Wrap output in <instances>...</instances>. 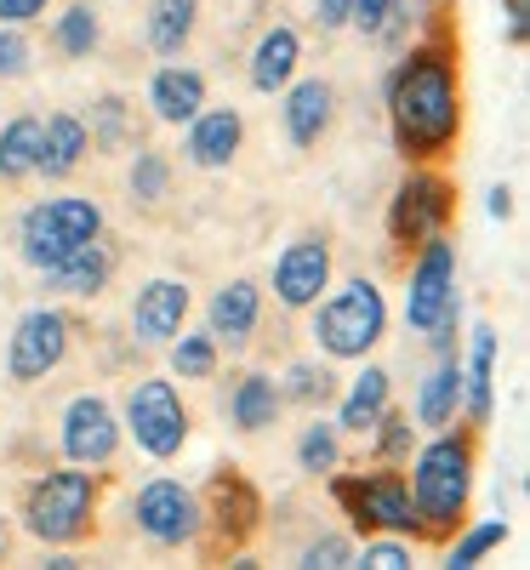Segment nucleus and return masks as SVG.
Instances as JSON below:
<instances>
[{
    "label": "nucleus",
    "instance_id": "f257e3e1",
    "mask_svg": "<svg viewBox=\"0 0 530 570\" xmlns=\"http://www.w3.org/2000/svg\"><path fill=\"white\" fill-rule=\"evenodd\" d=\"M445 7L422 40H405L389 75H382V109H389V137L411 160H445L462 137V58L457 35L445 29Z\"/></svg>",
    "mask_w": 530,
    "mask_h": 570
},
{
    "label": "nucleus",
    "instance_id": "f03ea898",
    "mask_svg": "<svg viewBox=\"0 0 530 570\" xmlns=\"http://www.w3.org/2000/svg\"><path fill=\"white\" fill-rule=\"evenodd\" d=\"M473 480H479V428L451 422V428H433L428 440H416L405 462V491H411V519H416L411 542L445 548L468 519Z\"/></svg>",
    "mask_w": 530,
    "mask_h": 570
},
{
    "label": "nucleus",
    "instance_id": "7ed1b4c3",
    "mask_svg": "<svg viewBox=\"0 0 530 570\" xmlns=\"http://www.w3.org/2000/svg\"><path fill=\"white\" fill-rule=\"evenodd\" d=\"M98 508H104V468L63 462L29 480L18 519L40 548H80L98 531Z\"/></svg>",
    "mask_w": 530,
    "mask_h": 570
},
{
    "label": "nucleus",
    "instance_id": "20e7f679",
    "mask_svg": "<svg viewBox=\"0 0 530 570\" xmlns=\"http://www.w3.org/2000/svg\"><path fill=\"white\" fill-rule=\"evenodd\" d=\"M308 337L325 360H365L389 337V297L376 279H343L325 285V297L308 308Z\"/></svg>",
    "mask_w": 530,
    "mask_h": 570
},
{
    "label": "nucleus",
    "instance_id": "39448f33",
    "mask_svg": "<svg viewBox=\"0 0 530 570\" xmlns=\"http://www.w3.org/2000/svg\"><path fill=\"white\" fill-rule=\"evenodd\" d=\"M457 217V183L440 171V160H411L405 177L394 183L389 212H382V228H389L394 252H416L422 240L445 234Z\"/></svg>",
    "mask_w": 530,
    "mask_h": 570
},
{
    "label": "nucleus",
    "instance_id": "423d86ee",
    "mask_svg": "<svg viewBox=\"0 0 530 570\" xmlns=\"http://www.w3.org/2000/svg\"><path fill=\"white\" fill-rule=\"evenodd\" d=\"M104 234V206L91 195H52V200H35L23 217H18V257L46 274L58 268L75 246L98 240Z\"/></svg>",
    "mask_w": 530,
    "mask_h": 570
},
{
    "label": "nucleus",
    "instance_id": "0eeeda50",
    "mask_svg": "<svg viewBox=\"0 0 530 570\" xmlns=\"http://www.w3.org/2000/svg\"><path fill=\"white\" fill-rule=\"evenodd\" d=\"M325 480H331V502L343 508V519H349L354 537H371V531L411 537V531H416L411 491H405V468L371 462V468H360V473H325Z\"/></svg>",
    "mask_w": 530,
    "mask_h": 570
},
{
    "label": "nucleus",
    "instance_id": "6e6552de",
    "mask_svg": "<svg viewBox=\"0 0 530 570\" xmlns=\"http://www.w3.org/2000/svg\"><path fill=\"white\" fill-rule=\"evenodd\" d=\"M120 428L149 462H171V456H183L188 434H195V416H188L171 376H137L120 405Z\"/></svg>",
    "mask_w": 530,
    "mask_h": 570
},
{
    "label": "nucleus",
    "instance_id": "1a4fd4ad",
    "mask_svg": "<svg viewBox=\"0 0 530 570\" xmlns=\"http://www.w3.org/2000/svg\"><path fill=\"white\" fill-rule=\"evenodd\" d=\"M257 519H263V491L239 473L234 462L212 468V480L200 491V559H228L257 537Z\"/></svg>",
    "mask_w": 530,
    "mask_h": 570
},
{
    "label": "nucleus",
    "instance_id": "9d476101",
    "mask_svg": "<svg viewBox=\"0 0 530 570\" xmlns=\"http://www.w3.org/2000/svg\"><path fill=\"white\" fill-rule=\"evenodd\" d=\"M131 525L137 537L171 553V548H195L200 542V491L171 480V473H155L149 485H137L131 497Z\"/></svg>",
    "mask_w": 530,
    "mask_h": 570
},
{
    "label": "nucleus",
    "instance_id": "9b49d317",
    "mask_svg": "<svg viewBox=\"0 0 530 570\" xmlns=\"http://www.w3.org/2000/svg\"><path fill=\"white\" fill-rule=\"evenodd\" d=\"M75 348V320L63 308H29L18 325H12V337H7V376L18 389L29 383H46Z\"/></svg>",
    "mask_w": 530,
    "mask_h": 570
},
{
    "label": "nucleus",
    "instance_id": "f8f14e48",
    "mask_svg": "<svg viewBox=\"0 0 530 570\" xmlns=\"http://www.w3.org/2000/svg\"><path fill=\"white\" fill-rule=\"evenodd\" d=\"M451 303H462L457 292V240H451V228L445 234H433V240H422L411 252V274H405V325L422 331L440 320Z\"/></svg>",
    "mask_w": 530,
    "mask_h": 570
},
{
    "label": "nucleus",
    "instance_id": "ddd939ff",
    "mask_svg": "<svg viewBox=\"0 0 530 570\" xmlns=\"http://www.w3.org/2000/svg\"><path fill=\"white\" fill-rule=\"evenodd\" d=\"M120 440H126V428H120V411L115 400L104 394H75L58 416V451L63 462H80V468H109L120 456Z\"/></svg>",
    "mask_w": 530,
    "mask_h": 570
},
{
    "label": "nucleus",
    "instance_id": "4468645a",
    "mask_svg": "<svg viewBox=\"0 0 530 570\" xmlns=\"http://www.w3.org/2000/svg\"><path fill=\"white\" fill-rule=\"evenodd\" d=\"M331 274H336V263H331V240H325L320 228L297 234V240L274 257V303H279L285 314H308V308L325 297Z\"/></svg>",
    "mask_w": 530,
    "mask_h": 570
},
{
    "label": "nucleus",
    "instance_id": "2eb2a0df",
    "mask_svg": "<svg viewBox=\"0 0 530 570\" xmlns=\"http://www.w3.org/2000/svg\"><path fill=\"white\" fill-rule=\"evenodd\" d=\"M279 126L292 149H320L336 126V86L325 75H297L279 91Z\"/></svg>",
    "mask_w": 530,
    "mask_h": 570
},
{
    "label": "nucleus",
    "instance_id": "dca6fc26",
    "mask_svg": "<svg viewBox=\"0 0 530 570\" xmlns=\"http://www.w3.org/2000/svg\"><path fill=\"white\" fill-rule=\"evenodd\" d=\"M188 308H195V292H188V279H149L143 292L131 297V343L143 348H166L177 331L188 325Z\"/></svg>",
    "mask_w": 530,
    "mask_h": 570
},
{
    "label": "nucleus",
    "instance_id": "f3484780",
    "mask_svg": "<svg viewBox=\"0 0 530 570\" xmlns=\"http://www.w3.org/2000/svg\"><path fill=\"white\" fill-rule=\"evenodd\" d=\"M239 142H246V115H239L234 104H223V109L206 104L183 126V160L195 171H223V166H234Z\"/></svg>",
    "mask_w": 530,
    "mask_h": 570
},
{
    "label": "nucleus",
    "instance_id": "a211bd4d",
    "mask_svg": "<svg viewBox=\"0 0 530 570\" xmlns=\"http://www.w3.org/2000/svg\"><path fill=\"white\" fill-rule=\"evenodd\" d=\"M257 325H263V285H257V279H228V285H217L212 303H206V331L217 337V348H228V354L252 348Z\"/></svg>",
    "mask_w": 530,
    "mask_h": 570
},
{
    "label": "nucleus",
    "instance_id": "6ab92c4d",
    "mask_svg": "<svg viewBox=\"0 0 530 570\" xmlns=\"http://www.w3.org/2000/svg\"><path fill=\"white\" fill-rule=\"evenodd\" d=\"M120 274V252L104 240H86V246H75L58 268H46L40 279H46V292L52 297H75V303H91V297H104L109 292V279Z\"/></svg>",
    "mask_w": 530,
    "mask_h": 570
},
{
    "label": "nucleus",
    "instance_id": "aec40b11",
    "mask_svg": "<svg viewBox=\"0 0 530 570\" xmlns=\"http://www.w3.org/2000/svg\"><path fill=\"white\" fill-rule=\"evenodd\" d=\"M497 325L479 320L468 331V360H462V422L468 428H491V411H497Z\"/></svg>",
    "mask_w": 530,
    "mask_h": 570
},
{
    "label": "nucleus",
    "instance_id": "412c9836",
    "mask_svg": "<svg viewBox=\"0 0 530 570\" xmlns=\"http://www.w3.org/2000/svg\"><path fill=\"white\" fill-rule=\"evenodd\" d=\"M303 75V35L292 23H268L252 46V58H246V80L252 91H263V98H279L285 86H292Z\"/></svg>",
    "mask_w": 530,
    "mask_h": 570
},
{
    "label": "nucleus",
    "instance_id": "4be33fe9",
    "mask_svg": "<svg viewBox=\"0 0 530 570\" xmlns=\"http://www.w3.org/2000/svg\"><path fill=\"white\" fill-rule=\"evenodd\" d=\"M206 75L195 69V63H177V58H166L155 75H149V115L160 120V126H188L212 98H206Z\"/></svg>",
    "mask_w": 530,
    "mask_h": 570
},
{
    "label": "nucleus",
    "instance_id": "5701e85b",
    "mask_svg": "<svg viewBox=\"0 0 530 570\" xmlns=\"http://www.w3.org/2000/svg\"><path fill=\"white\" fill-rule=\"evenodd\" d=\"M223 416H228L234 434H268V428L285 416L279 376H268V371H246V376H234L228 394H223Z\"/></svg>",
    "mask_w": 530,
    "mask_h": 570
},
{
    "label": "nucleus",
    "instance_id": "b1692460",
    "mask_svg": "<svg viewBox=\"0 0 530 570\" xmlns=\"http://www.w3.org/2000/svg\"><path fill=\"white\" fill-rule=\"evenodd\" d=\"M91 155V137H86V120L75 109H58L40 120V155H35V177L46 183H69L80 171V160Z\"/></svg>",
    "mask_w": 530,
    "mask_h": 570
},
{
    "label": "nucleus",
    "instance_id": "393cba45",
    "mask_svg": "<svg viewBox=\"0 0 530 570\" xmlns=\"http://www.w3.org/2000/svg\"><path fill=\"white\" fill-rule=\"evenodd\" d=\"M411 422L428 428V434H433V428L462 422V360H457V354H440V360H433V371L416 383Z\"/></svg>",
    "mask_w": 530,
    "mask_h": 570
},
{
    "label": "nucleus",
    "instance_id": "a878e982",
    "mask_svg": "<svg viewBox=\"0 0 530 570\" xmlns=\"http://www.w3.org/2000/svg\"><path fill=\"white\" fill-rule=\"evenodd\" d=\"M394 405V376L382 371V365H365L354 383H349V394L336 400V428H343V434H371V422L382 416Z\"/></svg>",
    "mask_w": 530,
    "mask_h": 570
},
{
    "label": "nucleus",
    "instance_id": "bb28decb",
    "mask_svg": "<svg viewBox=\"0 0 530 570\" xmlns=\"http://www.w3.org/2000/svg\"><path fill=\"white\" fill-rule=\"evenodd\" d=\"M195 29H200V0H149V12H143V40H149L155 58H183Z\"/></svg>",
    "mask_w": 530,
    "mask_h": 570
},
{
    "label": "nucleus",
    "instance_id": "cd10ccee",
    "mask_svg": "<svg viewBox=\"0 0 530 570\" xmlns=\"http://www.w3.org/2000/svg\"><path fill=\"white\" fill-rule=\"evenodd\" d=\"M80 120H86V137H91V149H98V155H126L137 142V109L120 98V91L91 98V115H80Z\"/></svg>",
    "mask_w": 530,
    "mask_h": 570
},
{
    "label": "nucleus",
    "instance_id": "c85d7f7f",
    "mask_svg": "<svg viewBox=\"0 0 530 570\" xmlns=\"http://www.w3.org/2000/svg\"><path fill=\"white\" fill-rule=\"evenodd\" d=\"M52 46H58L69 63L98 58V46H104V12L91 7V0H69V7L52 18Z\"/></svg>",
    "mask_w": 530,
    "mask_h": 570
},
{
    "label": "nucleus",
    "instance_id": "c756f323",
    "mask_svg": "<svg viewBox=\"0 0 530 570\" xmlns=\"http://www.w3.org/2000/svg\"><path fill=\"white\" fill-rule=\"evenodd\" d=\"M171 183H177V166L166 149H149V142H137V155L126 166V195L131 206H160L171 195Z\"/></svg>",
    "mask_w": 530,
    "mask_h": 570
},
{
    "label": "nucleus",
    "instance_id": "7c9ffc66",
    "mask_svg": "<svg viewBox=\"0 0 530 570\" xmlns=\"http://www.w3.org/2000/svg\"><path fill=\"white\" fill-rule=\"evenodd\" d=\"M166 360H171V376H183V383H212L217 376V365H223V348H217V337L200 325V331H177V337L166 343Z\"/></svg>",
    "mask_w": 530,
    "mask_h": 570
},
{
    "label": "nucleus",
    "instance_id": "2f4dec72",
    "mask_svg": "<svg viewBox=\"0 0 530 570\" xmlns=\"http://www.w3.org/2000/svg\"><path fill=\"white\" fill-rule=\"evenodd\" d=\"M40 155V115H12L0 126V183H29Z\"/></svg>",
    "mask_w": 530,
    "mask_h": 570
},
{
    "label": "nucleus",
    "instance_id": "473e14b6",
    "mask_svg": "<svg viewBox=\"0 0 530 570\" xmlns=\"http://www.w3.org/2000/svg\"><path fill=\"white\" fill-rule=\"evenodd\" d=\"M371 462H389V468H405L411 462V451H416V440H422V428L411 422V411H400V405H389L376 422H371Z\"/></svg>",
    "mask_w": 530,
    "mask_h": 570
},
{
    "label": "nucleus",
    "instance_id": "72a5a7b5",
    "mask_svg": "<svg viewBox=\"0 0 530 570\" xmlns=\"http://www.w3.org/2000/svg\"><path fill=\"white\" fill-rule=\"evenodd\" d=\"M279 400H285V405H303V411H325V405L336 400L331 365H320V360H292V365H285V376H279Z\"/></svg>",
    "mask_w": 530,
    "mask_h": 570
},
{
    "label": "nucleus",
    "instance_id": "f704fd0d",
    "mask_svg": "<svg viewBox=\"0 0 530 570\" xmlns=\"http://www.w3.org/2000/svg\"><path fill=\"white\" fill-rule=\"evenodd\" d=\"M343 468V428L314 416L303 434H297V473H308V480H325V473Z\"/></svg>",
    "mask_w": 530,
    "mask_h": 570
},
{
    "label": "nucleus",
    "instance_id": "c9c22d12",
    "mask_svg": "<svg viewBox=\"0 0 530 570\" xmlns=\"http://www.w3.org/2000/svg\"><path fill=\"white\" fill-rule=\"evenodd\" d=\"M508 542V519H479V525H468L462 519V531L445 542V564L451 570H473L479 559H485L491 548H502Z\"/></svg>",
    "mask_w": 530,
    "mask_h": 570
},
{
    "label": "nucleus",
    "instance_id": "e433bc0d",
    "mask_svg": "<svg viewBox=\"0 0 530 570\" xmlns=\"http://www.w3.org/2000/svg\"><path fill=\"white\" fill-rule=\"evenodd\" d=\"M297 564H303V570H349V564H354V537H343V531H320V537L303 542Z\"/></svg>",
    "mask_w": 530,
    "mask_h": 570
},
{
    "label": "nucleus",
    "instance_id": "4c0bfd02",
    "mask_svg": "<svg viewBox=\"0 0 530 570\" xmlns=\"http://www.w3.org/2000/svg\"><path fill=\"white\" fill-rule=\"evenodd\" d=\"M411 537H394V531H371L365 548H354V564H371V570H405L411 564Z\"/></svg>",
    "mask_w": 530,
    "mask_h": 570
},
{
    "label": "nucleus",
    "instance_id": "58836bf2",
    "mask_svg": "<svg viewBox=\"0 0 530 570\" xmlns=\"http://www.w3.org/2000/svg\"><path fill=\"white\" fill-rule=\"evenodd\" d=\"M35 75V40L23 23H0V80H29Z\"/></svg>",
    "mask_w": 530,
    "mask_h": 570
},
{
    "label": "nucleus",
    "instance_id": "ea45409f",
    "mask_svg": "<svg viewBox=\"0 0 530 570\" xmlns=\"http://www.w3.org/2000/svg\"><path fill=\"white\" fill-rule=\"evenodd\" d=\"M400 0H349V29H360L365 40H376V29L389 23V12Z\"/></svg>",
    "mask_w": 530,
    "mask_h": 570
},
{
    "label": "nucleus",
    "instance_id": "a19ab883",
    "mask_svg": "<svg viewBox=\"0 0 530 570\" xmlns=\"http://www.w3.org/2000/svg\"><path fill=\"white\" fill-rule=\"evenodd\" d=\"M46 12H52V0H0V23H40Z\"/></svg>",
    "mask_w": 530,
    "mask_h": 570
},
{
    "label": "nucleus",
    "instance_id": "79ce46f5",
    "mask_svg": "<svg viewBox=\"0 0 530 570\" xmlns=\"http://www.w3.org/2000/svg\"><path fill=\"white\" fill-rule=\"evenodd\" d=\"M508 7V46H530V0H502Z\"/></svg>",
    "mask_w": 530,
    "mask_h": 570
},
{
    "label": "nucleus",
    "instance_id": "37998d69",
    "mask_svg": "<svg viewBox=\"0 0 530 570\" xmlns=\"http://www.w3.org/2000/svg\"><path fill=\"white\" fill-rule=\"evenodd\" d=\"M320 29H349V0H314Z\"/></svg>",
    "mask_w": 530,
    "mask_h": 570
},
{
    "label": "nucleus",
    "instance_id": "c03bdc74",
    "mask_svg": "<svg viewBox=\"0 0 530 570\" xmlns=\"http://www.w3.org/2000/svg\"><path fill=\"white\" fill-rule=\"evenodd\" d=\"M485 212H491L497 223H508V217H513V188H508V183H497L491 195H485Z\"/></svg>",
    "mask_w": 530,
    "mask_h": 570
},
{
    "label": "nucleus",
    "instance_id": "a18cd8bd",
    "mask_svg": "<svg viewBox=\"0 0 530 570\" xmlns=\"http://www.w3.org/2000/svg\"><path fill=\"white\" fill-rule=\"evenodd\" d=\"M7 553H12V531H7V519H0V564H7Z\"/></svg>",
    "mask_w": 530,
    "mask_h": 570
}]
</instances>
